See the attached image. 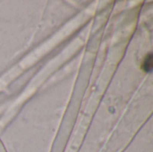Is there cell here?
I'll list each match as a JSON object with an SVG mask.
<instances>
[{"instance_id":"6da1fadb","label":"cell","mask_w":153,"mask_h":152,"mask_svg":"<svg viewBox=\"0 0 153 152\" xmlns=\"http://www.w3.org/2000/svg\"><path fill=\"white\" fill-rule=\"evenodd\" d=\"M143 69L145 73H151L152 71V54L150 53L145 57L143 64Z\"/></svg>"}]
</instances>
